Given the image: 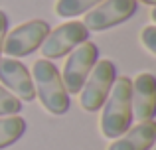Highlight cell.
<instances>
[{
  "instance_id": "obj_1",
  "label": "cell",
  "mask_w": 156,
  "mask_h": 150,
  "mask_svg": "<svg viewBox=\"0 0 156 150\" xmlns=\"http://www.w3.org/2000/svg\"><path fill=\"white\" fill-rule=\"evenodd\" d=\"M133 81L129 77H117L103 103L101 113V134L105 138H119L130 128L133 123V105H130Z\"/></svg>"
},
{
  "instance_id": "obj_2",
  "label": "cell",
  "mask_w": 156,
  "mask_h": 150,
  "mask_svg": "<svg viewBox=\"0 0 156 150\" xmlns=\"http://www.w3.org/2000/svg\"><path fill=\"white\" fill-rule=\"evenodd\" d=\"M32 83H34L36 97L51 115H65L69 109V95L63 87L61 75L57 67L48 59H36L32 65Z\"/></svg>"
},
{
  "instance_id": "obj_3",
  "label": "cell",
  "mask_w": 156,
  "mask_h": 150,
  "mask_svg": "<svg viewBox=\"0 0 156 150\" xmlns=\"http://www.w3.org/2000/svg\"><path fill=\"white\" fill-rule=\"evenodd\" d=\"M117 79V71L111 59H101L93 65L91 73L87 75L83 87L79 91V105L83 111L95 113L103 107L107 95Z\"/></svg>"
},
{
  "instance_id": "obj_4",
  "label": "cell",
  "mask_w": 156,
  "mask_h": 150,
  "mask_svg": "<svg viewBox=\"0 0 156 150\" xmlns=\"http://www.w3.org/2000/svg\"><path fill=\"white\" fill-rule=\"evenodd\" d=\"M50 34V24L46 20H30V22L20 24L18 28L6 34L4 38L2 51L8 58H24V55L34 54L40 50L46 36Z\"/></svg>"
},
{
  "instance_id": "obj_5",
  "label": "cell",
  "mask_w": 156,
  "mask_h": 150,
  "mask_svg": "<svg viewBox=\"0 0 156 150\" xmlns=\"http://www.w3.org/2000/svg\"><path fill=\"white\" fill-rule=\"evenodd\" d=\"M97 58H99V47L93 42H83L67 58L63 71H61V81H63L67 95H77L81 91L87 75L97 63Z\"/></svg>"
},
{
  "instance_id": "obj_6",
  "label": "cell",
  "mask_w": 156,
  "mask_h": 150,
  "mask_svg": "<svg viewBox=\"0 0 156 150\" xmlns=\"http://www.w3.org/2000/svg\"><path fill=\"white\" fill-rule=\"evenodd\" d=\"M87 38H89V30L83 26V22H77V20L75 22H65L46 36L40 50H42L44 59H57L67 55L69 51H73L83 42H87Z\"/></svg>"
},
{
  "instance_id": "obj_7",
  "label": "cell",
  "mask_w": 156,
  "mask_h": 150,
  "mask_svg": "<svg viewBox=\"0 0 156 150\" xmlns=\"http://www.w3.org/2000/svg\"><path fill=\"white\" fill-rule=\"evenodd\" d=\"M136 12V0H103L85 14L83 26L89 32H105L126 22Z\"/></svg>"
},
{
  "instance_id": "obj_8",
  "label": "cell",
  "mask_w": 156,
  "mask_h": 150,
  "mask_svg": "<svg viewBox=\"0 0 156 150\" xmlns=\"http://www.w3.org/2000/svg\"><path fill=\"white\" fill-rule=\"evenodd\" d=\"M0 83L20 101L30 103L36 99L30 71L22 61H16L14 58H0Z\"/></svg>"
},
{
  "instance_id": "obj_9",
  "label": "cell",
  "mask_w": 156,
  "mask_h": 150,
  "mask_svg": "<svg viewBox=\"0 0 156 150\" xmlns=\"http://www.w3.org/2000/svg\"><path fill=\"white\" fill-rule=\"evenodd\" d=\"M130 105H133V117H136L140 123L152 120L156 111V79L152 73H138L134 77Z\"/></svg>"
},
{
  "instance_id": "obj_10",
  "label": "cell",
  "mask_w": 156,
  "mask_h": 150,
  "mask_svg": "<svg viewBox=\"0 0 156 150\" xmlns=\"http://www.w3.org/2000/svg\"><path fill=\"white\" fill-rule=\"evenodd\" d=\"M156 140V123L144 120L134 128L126 131L122 136L115 138L107 150H150Z\"/></svg>"
},
{
  "instance_id": "obj_11",
  "label": "cell",
  "mask_w": 156,
  "mask_h": 150,
  "mask_svg": "<svg viewBox=\"0 0 156 150\" xmlns=\"http://www.w3.org/2000/svg\"><path fill=\"white\" fill-rule=\"evenodd\" d=\"M24 131H26V120L22 117H0V150L12 146L16 140H20Z\"/></svg>"
},
{
  "instance_id": "obj_12",
  "label": "cell",
  "mask_w": 156,
  "mask_h": 150,
  "mask_svg": "<svg viewBox=\"0 0 156 150\" xmlns=\"http://www.w3.org/2000/svg\"><path fill=\"white\" fill-rule=\"evenodd\" d=\"M103 0H57L55 2V14L61 18H75L79 14H85L91 8H95Z\"/></svg>"
},
{
  "instance_id": "obj_13",
  "label": "cell",
  "mask_w": 156,
  "mask_h": 150,
  "mask_svg": "<svg viewBox=\"0 0 156 150\" xmlns=\"http://www.w3.org/2000/svg\"><path fill=\"white\" fill-rule=\"evenodd\" d=\"M22 111V101L16 99L10 91H6L4 87H0V117H10L18 115Z\"/></svg>"
},
{
  "instance_id": "obj_14",
  "label": "cell",
  "mask_w": 156,
  "mask_h": 150,
  "mask_svg": "<svg viewBox=\"0 0 156 150\" xmlns=\"http://www.w3.org/2000/svg\"><path fill=\"white\" fill-rule=\"evenodd\" d=\"M140 40L150 54H156V28L154 26H146L140 34Z\"/></svg>"
},
{
  "instance_id": "obj_15",
  "label": "cell",
  "mask_w": 156,
  "mask_h": 150,
  "mask_svg": "<svg viewBox=\"0 0 156 150\" xmlns=\"http://www.w3.org/2000/svg\"><path fill=\"white\" fill-rule=\"evenodd\" d=\"M6 30H8V16L0 10V55H2V46H4V38H6Z\"/></svg>"
},
{
  "instance_id": "obj_16",
  "label": "cell",
  "mask_w": 156,
  "mask_h": 150,
  "mask_svg": "<svg viewBox=\"0 0 156 150\" xmlns=\"http://www.w3.org/2000/svg\"><path fill=\"white\" fill-rule=\"evenodd\" d=\"M140 2H144V4H148V6H154V4H156V0H140Z\"/></svg>"
}]
</instances>
